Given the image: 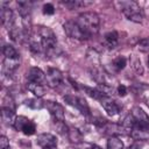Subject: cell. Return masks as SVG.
Masks as SVG:
<instances>
[{"instance_id":"f546056e","label":"cell","mask_w":149,"mask_h":149,"mask_svg":"<svg viewBox=\"0 0 149 149\" xmlns=\"http://www.w3.org/2000/svg\"><path fill=\"white\" fill-rule=\"evenodd\" d=\"M128 149H141V146H140L137 142H135V143H133Z\"/></svg>"},{"instance_id":"9c48e42d","label":"cell","mask_w":149,"mask_h":149,"mask_svg":"<svg viewBox=\"0 0 149 149\" xmlns=\"http://www.w3.org/2000/svg\"><path fill=\"white\" fill-rule=\"evenodd\" d=\"M44 107L49 111V113L55 118L56 121H64V108L61 104L56 101L47 100Z\"/></svg>"},{"instance_id":"ac0fdd59","label":"cell","mask_w":149,"mask_h":149,"mask_svg":"<svg viewBox=\"0 0 149 149\" xmlns=\"http://www.w3.org/2000/svg\"><path fill=\"white\" fill-rule=\"evenodd\" d=\"M65 7L70 8V9H74V8H81V7H87L90 5H92V1H85V0H70V1H64L62 2Z\"/></svg>"},{"instance_id":"7402d4cb","label":"cell","mask_w":149,"mask_h":149,"mask_svg":"<svg viewBox=\"0 0 149 149\" xmlns=\"http://www.w3.org/2000/svg\"><path fill=\"white\" fill-rule=\"evenodd\" d=\"M107 149H123V142L118 136H111L107 140Z\"/></svg>"},{"instance_id":"5bb4252c","label":"cell","mask_w":149,"mask_h":149,"mask_svg":"<svg viewBox=\"0 0 149 149\" xmlns=\"http://www.w3.org/2000/svg\"><path fill=\"white\" fill-rule=\"evenodd\" d=\"M15 119H16V115L14 113V109H12L9 107H2L1 108V120L5 125L14 126Z\"/></svg>"},{"instance_id":"9a60e30c","label":"cell","mask_w":149,"mask_h":149,"mask_svg":"<svg viewBox=\"0 0 149 149\" xmlns=\"http://www.w3.org/2000/svg\"><path fill=\"white\" fill-rule=\"evenodd\" d=\"M104 43H105V45L107 48L114 49L118 45V43H119V34L115 30L106 33L105 36H104Z\"/></svg>"},{"instance_id":"4dcf8cb0","label":"cell","mask_w":149,"mask_h":149,"mask_svg":"<svg viewBox=\"0 0 149 149\" xmlns=\"http://www.w3.org/2000/svg\"><path fill=\"white\" fill-rule=\"evenodd\" d=\"M91 149H102V148H100V147H98V146H93Z\"/></svg>"},{"instance_id":"6da1fadb","label":"cell","mask_w":149,"mask_h":149,"mask_svg":"<svg viewBox=\"0 0 149 149\" xmlns=\"http://www.w3.org/2000/svg\"><path fill=\"white\" fill-rule=\"evenodd\" d=\"M76 21L88 38L98 34L100 28V17L95 12H84L79 14Z\"/></svg>"},{"instance_id":"83f0119b","label":"cell","mask_w":149,"mask_h":149,"mask_svg":"<svg viewBox=\"0 0 149 149\" xmlns=\"http://www.w3.org/2000/svg\"><path fill=\"white\" fill-rule=\"evenodd\" d=\"M55 13V7L52 3H45L43 6V14H47V15H52Z\"/></svg>"},{"instance_id":"f1b7e54d","label":"cell","mask_w":149,"mask_h":149,"mask_svg":"<svg viewBox=\"0 0 149 149\" xmlns=\"http://www.w3.org/2000/svg\"><path fill=\"white\" fill-rule=\"evenodd\" d=\"M116 92H118V94L120 95V97H125L126 94H127V88H126V86L125 85H119L118 86V88H116Z\"/></svg>"},{"instance_id":"3957f363","label":"cell","mask_w":149,"mask_h":149,"mask_svg":"<svg viewBox=\"0 0 149 149\" xmlns=\"http://www.w3.org/2000/svg\"><path fill=\"white\" fill-rule=\"evenodd\" d=\"M13 127H14L17 132L23 133L24 135H33V134H35V132H36V125H35V122L31 121L30 119L23 116V115L16 116Z\"/></svg>"},{"instance_id":"44dd1931","label":"cell","mask_w":149,"mask_h":149,"mask_svg":"<svg viewBox=\"0 0 149 149\" xmlns=\"http://www.w3.org/2000/svg\"><path fill=\"white\" fill-rule=\"evenodd\" d=\"M126 64H127L126 57H123V56H118V57L114 58L113 62H112V69H113L115 72H119V71H121V70L125 69Z\"/></svg>"},{"instance_id":"d4e9b609","label":"cell","mask_w":149,"mask_h":149,"mask_svg":"<svg viewBox=\"0 0 149 149\" xmlns=\"http://www.w3.org/2000/svg\"><path fill=\"white\" fill-rule=\"evenodd\" d=\"M137 49L141 52H149V38H143L137 43Z\"/></svg>"},{"instance_id":"ba28073f","label":"cell","mask_w":149,"mask_h":149,"mask_svg":"<svg viewBox=\"0 0 149 149\" xmlns=\"http://www.w3.org/2000/svg\"><path fill=\"white\" fill-rule=\"evenodd\" d=\"M129 134L135 141H146L149 139V125L135 123L132 127Z\"/></svg>"},{"instance_id":"8fae6325","label":"cell","mask_w":149,"mask_h":149,"mask_svg":"<svg viewBox=\"0 0 149 149\" xmlns=\"http://www.w3.org/2000/svg\"><path fill=\"white\" fill-rule=\"evenodd\" d=\"M130 115L134 120V125L135 123H139V125H149V116L148 114L139 106H135L133 107L132 112H130Z\"/></svg>"},{"instance_id":"ffe728a7","label":"cell","mask_w":149,"mask_h":149,"mask_svg":"<svg viewBox=\"0 0 149 149\" xmlns=\"http://www.w3.org/2000/svg\"><path fill=\"white\" fill-rule=\"evenodd\" d=\"M26 105L31 109H42L45 106V101L41 98H31L26 100Z\"/></svg>"},{"instance_id":"d6a6232c","label":"cell","mask_w":149,"mask_h":149,"mask_svg":"<svg viewBox=\"0 0 149 149\" xmlns=\"http://www.w3.org/2000/svg\"><path fill=\"white\" fill-rule=\"evenodd\" d=\"M147 62H148V66H149V57H148V59H147Z\"/></svg>"},{"instance_id":"7a4b0ae2","label":"cell","mask_w":149,"mask_h":149,"mask_svg":"<svg viewBox=\"0 0 149 149\" xmlns=\"http://www.w3.org/2000/svg\"><path fill=\"white\" fill-rule=\"evenodd\" d=\"M119 5L121 12L129 21L135 23H141L143 21V10L135 1H121Z\"/></svg>"},{"instance_id":"8992f818","label":"cell","mask_w":149,"mask_h":149,"mask_svg":"<svg viewBox=\"0 0 149 149\" xmlns=\"http://www.w3.org/2000/svg\"><path fill=\"white\" fill-rule=\"evenodd\" d=\"M99 102H100L101 106L104 107L105 112H106L108 115H111V116H114V115L119 114V112L121 111L120 105H119L115 100H113L109 95H104V97L99 100Z\"/></svg>"},{"instance_id":"d6986e66","label":"cell","mask_w":149,"mask_h":149,"mask_svg":"<svg viewBox=\"0 0 149 149\" xmlns=\"http://www.w3.org/2000/svg\"><path fill=\"white\" fill-rule=\"evenodd\" d=\"M68 139L71 143H74V144H78L83 141V134L76 129V128H69L68 129Z\"/></svg>"},{"instance_id":"277c9868","label":"cell","mask_w":149,"mask_h":149,"mask_svg":"<svg viewBox=\"0 0 149 149\" xmlns=\"http://www.w3.org/2000/svg\"><path fill=\"white\" fill-rule=\"evenodd\" d=\"M63 28H64V31L65 34L71 37V38H74V40H79V41H84V40H87V35L83 31V29L79 27V24L77 23V21H72V20H69L66 21L64 24H63Z\"/></svg>"},{"instance_id":"cb8c5ba5","label":"cell","mask_w":149,"mask_h":149,"mask_svg":"<svg viewBox=\"0 0 149 149\" xmlns=\"http://www.w3.org/2000/svg\"><path fill=\"white\" fill-rule=\"evenodd\" d=\"M132 68L133 70L137 73V74H142L143 73V66H142V63L140 61V58H137L135 55H133V59H132Z\"/></svg>"},{"instance_id":"4fadbf2b","label":"cell","mask_w":149,"mask_h":149,"mask_svg":"<svg viewBox=\"0 0 149 149\" xmlns=\"http://www.w3.org/2000/svg\"><path fill=\"white\" fill-rule=\"evenodd\" d=\"M1 22L2 24L9 30L14 26V13L9 7H2L1 8Z\"/></svg>"},{"instance_id":"2e32d148","label":"cell","mask_w":149,"mask_h":149,"mask_svg":"<svg viewBox=\"0 0 149 149\" xmlns=\"http://www.w3.org/2000/svg\"><path fill=\"white\" fill-rule=\"evenodd\" d=\"M20 66V56L14 58H5L3 59V73H10L15 69Z\"/></svg>"},{"instance_id":"603a6c76","label":"cell","mask_w":149,"mask_h":149,"mask_svg":"<svg viewBox=\"0 0 149 149\" xmlns=\"http://www.w3.org/2000/svg\"><path fill=\"white\" fill-rule=\"evenodd\" d=\"M2 52H3L5 58H14V57L20 56L19 52L16 51V49L10 44H6L3 47V49H2Z\"/></svg>"},{"instance_id":"52a82bcc","label":"cell","mask_w":149,"mask_h":149,"mask_svg":"<svg viewBox=\"0 0 149 149\" xmlns=\"http://www.w3.org/2000/svg\"><path fill=\"white\" fill-rule=\"evenodd\" d=\"M45 80H47V84L52 87V88H56L57 86H59L63 81V74L62 72L56 69V68H49L47 73H45Z\"/></svg>"},{"instance_id":"484cf974","label":"cell","mask_w":149,"mask_h":149,"mask_svg":"<svg viewBox=\"0 0 149 149\" xmlns=\"http://www.w3.org/2000/svg\"><path fill=\"white\" fill-rule=\"evenodd\" d=\"M29 48H30V50L34 52V54H40V52H42L43 51V47H42V43L38 41H33L30 44H29Z\"/></svg>"},{"instance_id":"1f68e13d","label":"cell","mask_w":149,"mask_h":149,"mask_svg":"<svg viewBox=\"0 0 149 149\" xmlns=\"http://www.w3.org/2000/svg\"><path fill=\"white\" fill-rule=\"evenodd\" d=\"M43 149H57V147H51V148H43Z\"/></svg>"},{"instance_id":"7c38bea8","label":"cell","mask_w":149,"mask_h":149,"mask_svg":"<svg viewBox=\"0 0 149 149\" xmlns=\"http://www.w3.org/2000/svg\"><path fill=\"white\" fill-rule=\"evenodd\" d=\"M26 77L27 79L30 81V83H42L44 79H45V73L40 69V68H36V66H33L30 68L27 73H26Z\"/></svg>"},{"instance_id":"5b68a950","label":"cell","mask_w":149,"mask_h":149,"mask_svg":"<svg viewBox=\"0 0 149 149\" xmlns=\"http://www.w3.org/2000/svg\"><path fill=\"white\" fill-rule=\"evenodd\" d=\"M64 100H65L69 105L76 107L81 114L87 115V116L91 115V113H90V107H88V105H87V102H86V100H85L84 98L77 97V95H73V94H66V95L64 97Z\"/></svg>"},{"instance_id":"4316f807","label":"cell","mask_w":149,"mask_h":149,"mask_svg":"<svg viewBox=\"0 0 149 149\" xmlns=\"http://www.w3.org/2000/svg\"><path fill=\"white\" fill-rule=\"evenodd\" d=\"M0 149H10L9 140L5 135H1L0 136Z\"/></svg>"},{"instance_id":"30bf717a","label":"cell","mask_w":149,"mask_h":149,"mask_svg":"<svg viewBox=\"0 0 149 149\" xmlns=\"http://www.w3.org/2000/svg\"><path fill=\"white\" fill-rule=\"evenodd\" d=\"M36 143L42 147V148H51V147H57V139L55 135L50 133H43L37 135Z\"/></svg>"},{"instance_id":"e0dca14e","label":"cell","mask_w":149,"mask_h":149,"mask_svg":"<svg viewBox=\"0 0 149 149\" xmlns=\"http://www.w3.org/2000/svg\"><path fill=\"white\" fill-rule=\"evenodd\" d=\"M27 87L36 98H42L44 95V93H45L44 86L42 84H40V83H30L29 81L27 84Z\"/></svg>"}]
</instances>
